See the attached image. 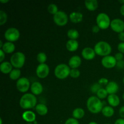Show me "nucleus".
<instances>
[{
    "instance_id": "obj_15",
    "label": "nucleus",
    "mask_w": 124,
    "mask_h": 124,
    "mask_svg": "<svg viewBox=\"0 0 124 124\" xmlns=\"http://www.w3.org/2000/svg\"><path fill=\"white\" fill-rule=\"evenodd\" d=\"M30 90L34 95H39L43 92V86L40 82L36 81L31 84Z\"/></svg>"
},
{
    "instance_id": "obj_35",
    "label": "nucleus",
    "mask_w": 124,
    "mask_h": 124,
    "mask_svg": "<svg viewBox=\"0 0 124 124\" xmlns=\"http://www.w3.org/2000/svg\"><path fill=\"white\" fill-rule=\"evenodd\" d=\"M108 82L109 81L108 80V79L105 78H102L99 79V80L98 81V84H99L101 86H107L108 84Z\"/></svg>"
},
{
    "instance_id": "obj_32",
    "label": "nucleus",
    "mask_w": 124,
    "mask_h": 124,
    "mask_svg": "<svg viewBox=\"0 0 124 124\" xmlns=\"http://www.w3.org/2000/svg\"><path fill=\"white\" fill-rule=\"evenodd\" d=\"M7 15L3 10H0V25H2L7 22Z\"/></svg>"
},
{
    "instance_id": "obj_9",
    "label": "nucleus",
    "mask_w": 124,
    "mask_h": 124,
    "mask_svg": "<svg viewBox=\"0 0 124 124\" xmlns=\"http://www.w3.org/2000/svg\"><path fill=\"white\" fill-rule=\"evenodd\" d=\"M30 81L27 78H21L16 82V88L21 93H26L30 88Z\"/></svg>"
},
{
    "instance_id": "obj_54",
    "label": "nucleus",
    "mask_w": 124,
    "mask_h": 124,
    "mask_svg": "<svg viewBox=\"0 0 124 124\" xmlns=\"http://www.w3.org/2000/svg\"></svg>"
},
{
    "instance_id": "obj_31",
    "label": "nucleus",
    "mask_w": 124,
    "mask_h": 124,
    "mask_svg": "<svg viewBox=\"0 0 124 124\" xmlns=\"http://www.w3.org/2000/svg\"><path fill=\"white\" fill-rule=\"evenodd\" d=\"M47 10H48V12H49L50 14L52 15H55L57 12H58V7L55 4L52 3L48 5V7H47Z\"/></svg>"
},
{
    "instance_id": "obj_11",
    "label": "nucleus",
    "mask_w": 124,
    "mask_h": 124,
    "mask_svg": "<svg viewBox=\"0 0 124 124\" xmlns=\"http://www.w3.org/2000/svg\"><path fill=\"white\" fill-rule=\"evenodd\" d=\"M117 60L116 59L115 56L111 55L103 57L101 60V64L106 69H112L117 64Z\"/></svg>"
},
{
    "instance_id": "obj_27",
    "label": "nucleus",
    "mask_w": 124,
    "mask_h": 124,
    "mask_svg": "<svg viewBox=\"0 0 124 124\" xmlns=\"http://www.w3.org/2000/svg\"><path fill=\"white\" fill-rule=\"evenodd\" d=\"M67 35L68 37L70 38V39H73V40H76V39H78L79 36V34L78 30H76V29H70V30H68L67 31Z\"/></svg>"
},
{
    "instance_id": "obj_24",
    "label": "nucleus",
    "mask_w": 124,
    "mask_h": 124,
    "mask_svg": "<svg viewBox=\"0 0 124 124\" xmlns=\"http://www.w3.org/2000/svg\"><path fill=\"white\" fill-rule=\"evenodd\" d=\"M85 6L89 11H94L98 8V2L96 0H87L85 1Z\"/></svg>"
},
{
    "instance_id": "obj_53",
    "label": "nucleus",
    "mask_w": 124,
    "mask_h": 124,
    "mask_svg": "<svg viewBox=\"0 0 124 124\" xmlns=\"http://www.w3.org/2000/svg\"><path fill=\"white\" fill-rule=\"evenodd\" d=\"M123 83H124V78H123Z\"/></svg>"
},
{
    "instance_id": "obj_20",
    "label": "nucleus",
    "mask_w": 124,
    "mask_h": 124,
    "mask_svg": "<svg viewBox=\"0 0 124 124\" xmlns=\"http://www.w3.org/2000/svg\"><path fill=\"white\" fill-rule=\"evenodd\" d=\"M12 64L8 61H4L1 63L0 65V70L3 74H10V73L13 70Z\"/></svg>"
},
{
    "instance_id": "obj_1",
    "label": "nucleus",
    "mask_w": 124,
    "mask_h": 124,
    "mask_svg": "<svg viewBox=\"0 0 124 124\" xmlns=\"http://www.w3.org/2000/svg\"><path fill=\"white\" fill-rule=\"evenodd\" d=\"M37 99L32 93H25L19 100V105L23 109L33 108L36 106Z\"/></svg>"
},
{
    "instance_id": "obj_49",
    "label": "nucleus",
    "mask_w": 124,
    "mask_h": 124,
    "mask_svg": "<svg viewBox=\"0 0 124 124\" xmlns=\"http://www.w3.org/2000/svg\"><path fill=\"white\" fill-rule=\"evenodd\" d=\"M88 124H98L95 122H90Z\"/></svg>"
},
{
    "instance_id": "obj_17",
    "label": "nucleus",
    "mask_w": 124,
    "mask_h": 124,
    "mask_svg": "<svg viewBox=\"0 0 124 124\" xmlns=\"http://www.w3.org/2000/svg\"><path fill=\"white\" fill-rule=\"evenodd\" d=\"M23 119L27 123L29 122H34L36 119V115L34 112L31 111H24L22 115Z\"/></svg>"
},
{
    "instance_id": "obj_50",
    "label": "nucleus",
    "mask_w": 124,
    "mask_h": 124,
    "mask_svg": "<svg viewBox=\"0 0 124 124\" xmlns=\"http://www.w3.org/2000/svg\"><path fill=\"white\" fill-rule=\"evenodd\" d=\"M0 122H1V124H2V119H0Z\"/></svg>"
},
{
    "instance_id": "obj_14",
    "label": "nucleus",
    "mask_w": 124,
    "mask_h": 124,
    "mask_svg": "<svg viewBox=\"0 0 124 124\" xmlns=\"http://www.w3.org/2000/svg\"><path fill=\"white\" fill-rule=\"evenodd\" d=\"M82 63V59L79 56L75 55L70 58L69 61V66L71 69H78Z\"/></svg>"
},
{
    "instance_id": "obj_16",
    "label": "nucleus",
    "mask_w": 124,
    "mask_h": 124,
    "mask_svg": "<svg viewBox=\"0 0 124 124\" xmlns=\"http://www.w3.org/2000/svg\"><path fill=\"white\" fill-rule=\"evenodd\" d=\"M105 89L109 94H115L118 92L119 85L117 82L115 81H110L106 86Z\"/></svg>"
},
{
    "instance_id": "obj_23",
    "label": "nucleus",
    "mask_w": 124,
    "mask_h": 124,
    "mask_svg": "<svg viewBox=\"0 0 124 124\" xmlns=\"http://www.w3.org/2000/svg\"><path fill=\"white\" fill-rule=\"evenodd\" d=\"M35 110L36 113L40 116H45L48 113V108L45 104H38L35 107Z\"/></svg>"
},
{
    "instance_id": "obj_13",
    "label": "nucleus",
    "mask_w": 124,
    "mask_h": 124,
    "mask_svg": "<svg viewBox=\"0 0 124 124\" xmlns=\"http://www.w3.org/2000/svg\"><path fill=\"white\" fill-rule=\"evenodd\" d=\"M81 54L84 59L85 60L90 61L94 59L96 54L93 48H91V47H85L82 50Z\"/></svg>"
},
{
    "instance_id": "obj_21",
    "label": "nucleus",
    "mask_w": 124,
    "mask_h": 124,
    "mask_svg": "<svg viewBox=\"0 0 124 124\" xmlns=\"http://www.w3.org/2000/svg\"><path fill=\"white\" fill-rule=\"evenodd\" d=\"M79 47V43L77 40L69 39L66 43V48L69 52H75Z\"/></svg>"
},
{
    "instance_id": "obj_52",
    "label": "nucleus",
    "mask_w": 124,
    "mask_h": 124,
    "mask_svg": "<svg viewBox=\"0 0 124 124\" xmlns=\"http://www.w3.org/2000/svg\"><path fill=\"white\" fill-rule=\"evenodd\" d=\"M27 124H33V122H29V123H27Z\"/></svg>"
},
{
    "instance_id": "obj_19",
    "label": "nucleus",
    "mask_w": 124,
    "mask_h": 124,
    "mask_svg": "<svg viewBox=\"0 0 124 124\" xmlns=\"http://www.w3.org/2000/svg\"><path fill=\"white\" fill-rule=\"evenodd\" d=\"M107 101L110 105L112 107H115L119 105L120 99L117 95L115 94H109L107 97Z\"/></svg>"
},
{
    "instance_id": "obj_6",
    "label": "nucleus",
    "mask_w": 124,
    "mask_h": 124,
    "mask_svg": "<svg viewBox=\"0 0 124 124\" xmlns=\"http://www.w3.org/2000/svg\"><path fill=\"white\" fill-rule=\"evenodd\" d=\"M96 24L102 30H105L110 26L111 20L107 13H100L96 17Z\"/></svg>"
},
{
    "instance_id": "obj_4",
    "label": "nucleus",
    "mask_w": 124,
    "mask_h": 124,
    "mask_svg": "<svg viewBox=\"0 0 124 124\" xmlns=\"http://www.w3.org/2000/svg\"><path fill=\"white\" fill-rule=\"evenodd\" d=\"M70 67L67 64H58L54 69V75L59 79H65L70 76Z\"/></svg>"
},
{
    "instance_id": "obj_8",
    "label": "nucleus",
    "mask_w": 124,
    "mask_h": 124,
    "mask_svg": "<svg viewBox=\"0 0 124 124\" xmlns=\"http://www.w3.org/2000/svg\"><path fill=\"white\" fill-rule=\"evenodd\" d=\"M68 21L67 15L63 11H58L53 15V21L58 26H64L67 24Z\"/></svg>"
},
{
    "instance_id": "obj_44",
    "label": "nucleus",
    "mask_w": 124,
    "mask_h": 124,
    "mask_svg": "<svg viewBox=\"0 0 124 124\" xmlns=\"http://www.w3.org/2000/svg\"><path fill=\"white\" fill-rule=\"evenodd\" d=\"M115 124H124V119L120 118L115 121Z\"/></svg>"
},
{
    "instance_id": "obj_46",
    "label": "nucleus",
    "mask_w": 124,
    "mask_h": 124,
    "mask_svg": "<svg viewBox=\"0 0 124 124\" xmlns=\"http://www.w3.org/2000/svg\"><path fill=\"white\" fill-rule=\"evenodd\" d=\"M0 2H1V3L6 4V3H7V2H9V1H8V0H0Z\"/></svg>"
},
{
    "instance_id": "obj_38",
    "label": "nucleus",
    "mask_w": 124,
    "mask_h": 124,
    "mask_svg": "<svg viewBox=\"0 0 124 124\" xmlns=\"http://www.w3.org/2000/svg\"><path fill=\"white\" fill-rule=\"evenodd\" d=\"M115 58L117 60V61H122L123 60V58H124V54L122 53H117L115 55Z\"/></svg>"
},
{
    "instance_id": "obj_43",
    "label": "nucleus",
    "mask_w": 124,
    "mask_h": 124,
    "mask_svg": "<svg viewBox=\"0 0 124 124\" xmlns=\"http://www.w3.org/2000/svg\"><path fill=\"white\" fill-rule=\"evenodd\" d=\"M118 38L119 39L120 41H122V42H124V31L119 33Z\"/></svg>"
},
{
    "instance_id": "obj_39",
    "label": "nucleus",
    "mask_w": 124,
    "mask_h": 124,
    "mask_svg": "<svg viewBox=\"0 0 124 124\" xmlns=\"http://www.w3.org/2000/svg\"><path fill=\"white\" fill-rule=\"evenodd\" d=\"M116 66L119 69H124V61H119L117 62V64Z\"/></svg>"
},
{
    "instance_id": "obj_48",
    "label": "nucleus",
    "mask_w": 124,
    "mask_h": 124,
    "mask_svg": "<svg viewBox=\"0 0 124 124\" xmlns=\"http://www.w3.org/2000/svg\"><path fill=\"white\" fill-rule=\"evenodd\" d=\"M119 2L120 3L122 4V5L124 4V1H122V0L121 1V0H119Z\"/></svg>"
},
{
    "instance_id": "obj_37",
    "label": "nucleus",
    "mask_w": 124,
    "mask_h": 124,
    "mask_svg": "<svg viewBox=\"0 0 124 124\" xmlns=\"http://www.w3.org/2000/svg\"><path fill=\"white\" fill-rule=\"evenodd\" d=\"M117 49L120 53L124 54V42H120L117 46Z\"/></svg>"
},
{
    "instance_id": "obj_2",
    "label": "nucleus",
    "mask_w": 124,
    "mask_h": 124,
    "mask_svg": "<svg viewBox=\"0 0 124 124\" xmlns=\"http://www.w3.org/2000/svg\"><path fill=\"white\" fill-rule=\"evenodd\" d=\"M87 107L88 111L93 114H98L103 109V103L97 96H90L87 101Z\"/></svg>"
},
{
    "instance_id": "obj_28",
    "label": "nucleus",
    "mask_w": 124,
    "mask_h": 124,
    "mask_svg": "<svg viewBox=\"0 0 124 124\" xmlns=\"http://www.w3.org/2000/svg\"><path fill=\"white\" fill-rule=\"evenodd\" d=\"M21 76V70L19 69H15L12 70V71L10 73L9 78L12 80L19 79Z\"/></svg>"
},
{
    "instance_id": "obj_26",
    "label": "nucleus",
    "mask_w": 124,
    "mask_h": 124,
    "mask_svg": "<svg viewBox=\"0 0 124 124\" xmlns=\"http://www.w3.org/2000/svg\"><path fill=\"white\" fill-rule=\"evenodd\" d=\"M72 115L73 118L76 119H80L84 116L85 111L84 109L81 108H77L73 111Z\"/></svg>"
},
{
    "instance_id": "obj_45",
    "label": "nucleus",
    "mask_w": 124,
    "mask_h": 124,
    "mask_svg": "<svg viewBox=\"0 0 124 124\" xmlns=\"http://www.w3.org/2000/svg\"><path fill=\"white\" fill-rule=\"evenodd\" d=\"M120 12H121V15L124 16V4L122 5V6L121 7V8H120Z\"/></svg>"
},
{
    "instance_id": "obj_41",
    "label": "nucleus",
    "mask_w": 124,
    "mask_h": 124,
    "mask_svg": "<svg viewBox=\"0 0 124 124\" xmlns=\"http://www.w3.org/2000/svg\"><path fill=\"white\" fill-rule=\"evenodd\" d=\"M100 28L98 27V25H94V26H93V27H92V31H93V33H98L99 31V30H100Z\"/></svg>"
},
{
    "instance_id": "obj_5",
    "label": "nucleus",
    "mask_w": 124,
    "mask_h": 124,
    "mask_svg": "<svg viewBox=\"0 0 124 124\" xmlns=\"http://www.w3.org/2000/svg\"><path fill=\"white\" fill-rule=\"evenodd\" d=\"M25 56L23 52H18L13 53L10 58V63L15 69H19L24 66Z\"/></svg>"
},
{
    "instance_id": "obj_34",
    "label": "nucleus",
    "mask_w": 124,
    "mask_h": 124,
    "mask_svg": "<svg viewBox=\"0 0 124 124\" xmlns=\"http://www.w3.org/2000/svg\"><path fill=\"white\" fill-rule=\"evenodd\" d=\"M101 86L98 83H96L94 84L91 87L90 90L93 93H97L98 90H99V89H101Z\"/></svg>"
},
{
    "instance_id": "obj_10",
    "label": "nucleus",
    "mask_w": 124,
    "mask_h": 124,
    "mask_svg": "<svg viewBox=\"0 0 124 124\" xmlns=\"http://www.w3.org/2000/svg\"><path fill=\"white\" fill-rule=\"evenodd\" d=\"M50 73V68L46 64H39L36 70V75L41 79H44L48 76Z\"/></svg>"
},
{
    "instance_id": "obj_33",
    "label": "nucleus",
    "mask_w": 124,
    "mask_h": 124,
    "mask_svg": "<svg viewBox=\"0 0 124 124\" xmlns=\"http://www.w3.org/2000/svg\"><path fill=\"white\" fill-rule=\"evenodd\" d=\"M80 75H81V73H80V71L78 69H71V70H70V76L72 78H78L79 77Z\"/></svg>"
},
{
    "instance_id": "obj_36",
    "label": "nucleus",
    "mask_w": 124,
    "mask_h": 124,
    "mask_svg": "<svg viewBox=\"0 0 124 124\" xmlns=\"http://www.w3.org/2000/svg\"><path fill=\"white\" fill-rule=\"evenodd\" d=\"M65 124H79V122L78 121L77 119L73 118V117H71L69 118L65 121Z\"/></svg>"
},
{
    "instance_id": "obj_42",
    "label": "nucleus",
    "mask_w": 124,
    "mask_h": 124,
    "mask_svg": "<svg viewBox=\"0 0 124 124\" xmlns=\"http://www.w3.org/2000/svg\"><path fill=\"white\" fill-rule=\"evenodd\" d=\"M119 113V115L121 117V118L124 119V106L121 107L120 108Z\"/></svg>"
},
{
    "instance_id": "obj_22",
    "label": "nucleus",
    "mask_w": 124,
    "mask_h": 124,
    "mask_svg": "<svg viewBox=\"0 0 124 124\" xmlns=\"http://www.w3.org/2000/svg\"><path fill=\"white\" fill-rule=\"evenodd\" d=\"M1 49L3 50L5 53H12L15 50V46L13 42H6L4 43Z\"/></svg>"
},
{
    "instance_id": "obj_25",
    "label": "nucleus",
    "mask_w": 124,
    "mask_h": 124,
    "mask_svg": "<svg viewBox=\"0 0 124 124\" xmlns=\"http://www.w3.org/2000/svg\"><path fill=\"white\" fill-rule=\"evenodd\" d=\"M102 113L105 117H110L113 116L115 113V110L111 106H105L103 108L102 110Z\"/></svg>"
},
{
    "instance_id": "obj_47",
    "label": "nucleus",
    "mask_w": 124,
    "mask_h": 124,
    "mask_svg": "<svg viewBox=\"0 0 124 124\" xmlns=\"http://www.w3.org/2000/svg\"><path fill=\"white\" fill-rule=\"evenodd\" d=\"M3 45H4V44L2 43V41H0V48H2V46H3Z\"/></svg>"
},
{
    "instance_id": "obj_18",
    "label": "nucleus",
    "mask_w": 124,
    "mask_h": 124,
    "mask_svg": "<svg viewBox=\"0 0 124 124\" xmlns=\"http://www.w3.org/2000/svg\"><path fill=\"white\" fill-rule=\"evenodd\" d=\"M69 18L70 20L73 23H81L83 19V15L79 12H71L69 15Z\"/></svg>"
},
{
    "instance_id": "obj_30",
    "label": "nucleus",
    "mask_w": 124,
    "mask_h": 124,
    "mask_svg": "<svg viewBox=\"0 0 124 124\" xmlns=\"http://www.w3.org/2000/svg\"><path fill=\"white\" fill-rule=\"evenodd\" d=\"M38 62L40 64H45L47 59V56L44 52H39L36 56Z\"/></svg>"
},
{
    "instance_id": "obj_3",
    "label": "nucleus",
    "mask_w": 124,
    "mask_h": 124,
    "mask_svg": "<svg viewBox=\"0 0 124 124\" xmlns=\"http://www.w3.org/2000/svg\"><path fill=\"white\" fill-rule=\"evenodd\" d=\"M94 50L96 54L101 56L105 57L110 55L112 51V48L110 44L107 42L101 41L96 44Z\"/></svg>"
},
{
    "instance_id": "obj_40",
    "label": "nucleus",
    "mask_w": 124,
    "mask_h": 124,
    "mask_svg": "<svg viewBox=\"0 0 124 124\" xmlns=\"http://www.w3.org/2000/svg\"><path fill=\"white\" fill-rule=\"evenodd\" d=\"M5 58V53L2 49H0V62H3V61Z\"/></svg>"
},
{
    "instance_id": "obj_51",
    "label": "nucleus",
    "mask_w": 124,
    "mask_h": 124,
    "mask_svg": "<svg viewBox=\"0 0 124 124\" xmlns=\"http://www.w3.org/2000/svg\"><path fill=\"white\" fill-rule=\"evenodd\" d=\"M122 98H123V99L124 100V93H123V94H122Z\"/></svg>"
},
{
    "instance_id": "obj_7",
    "label": "nucleus",
    "mask_w": 124,
    "mask_h": 124,
    "mask_svg": "<svg viewBox=\"0 0 124 124\" xmlns=\"http://www.w3.org/2000/svg\"><path fill=\"white\" fill-rule=\"evenodd\" d=\"M20 37V32L15 27H10L6 30L4 33V38L8 42H15Z\"/></svg>"
},
{
    "instance_id": "obj_29",
    "label": "nucleus",
    "mask_w": 124,
    "mask_h": 124,
    "mask_svg": "<svg viewBox=\"0 0 124 124\" xmlns=\"http://www.w3.org/2000/svg\"><path fill=\"white\" fill-rule=\"evenodd\" d=\"M97 97L100 99H104L108 97V92H107L106 89L104 88H101L98 90V92L96 93Z\"/></svg>"
},
{
    "instance_id": "obj_12",
    "label": "nucleus",
    "mask_w": 124,
    "mask_h": 124,
    "mask_svg": "<svg viewBox=\"0 0 124 124\" xmlns=\"http://www.w3.org/2000/svg\"><path fill=\"white\" fill-rule=\"evenodd\" d=\"M110 27L116 33H120L124 31V22L119 18H116L111 21Z\"/></svg>"
}]
</instances>
